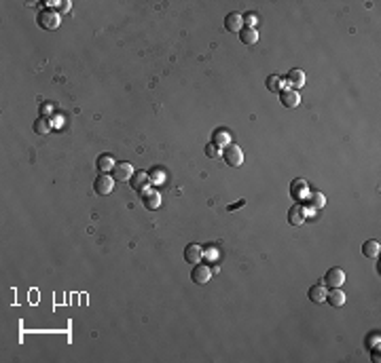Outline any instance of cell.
I'll use <instances>...</instances> for the list:
<instances>
[{
  "label": "cell",
  "instance_id": "1",
  "mask_svg": "<svg viewBox=\"0 0 381 363\" xmlns=\"http://www.w3.org/2000/svg\"><path fill=\"white\" fill-rule=\"evenodd\" d=\"M36 21H38V26L42 28V30L53 32V30H58V28H60L62 15L55 9H42V11H38Z\"/></svg>",
  "mask_w": 381,
  "mask_h": 363
},
{
  "label": "cell",
  "instance_id": "2",
  "mask_svg": "<svg viewBox=\"0 0 381 363\" xmlns=\"http://www.w3.org/2000/svg\"><path fill=\"white\" fill-rule=\"evenodd\" d=\"M222 156H224V163H227V165H231V167H242V163H244L242 148L235 146V144L224 146L222 148Z\"/></svg>",
  "mask_w": 381,
  "mask_h": 363
},
{
  "label": "cell",
  "instance_id": "3",
  "mask_svg": "<svg viewBox=\"0 0 381 363\" xmlns=\"http://www.w3.org/2000/svg\"><path fill=\"white\" fill-rule=\"evenodd\" d=\"M94 188H95V192L100 196L110 195L112 188H115V177L108 175V173H100V175L95 177V182H94Z\"/></svg>",
  "mask_w": 381,
  "mask_h": 363
},
{
  "label": "cell",
  "instance_id": "4",
  "mask_svg": "<svg viewBox=\"0 0 381 363\" xmlns=\"http://www.w3.org/2000/svg\"><path fill=\"white\" fill-rule=\"evenodd\" d=\"M190 279H193V283H197V285H206V283L212 279L210 266H206V264H195L193 270H190Z\"/></svg>",
  "mask_w": 381,
  "mask_h": 363
},
{
  "label": "cell",
  "instance_id": "5",
  "mask_svg": "<svg viewBox=\"0 0 381 363\" xmlns=\"http://www.w3.org/2000/svg\"><path fill=\"white\" fill-rule=\"evenodd\" d=\"M324 283H326V287H330V289H335V287H341L343 283H345V273L341 268H330L328 273H326V277H324Z\"/></svg>",
  "mask_w": 381,
  "mask_h": 363
},
{
  "label": "cell",
  "instance_id": "6",
  "mask_svg": "<svg viewBox=\"0 0 381 363\" xmlns=\"http://www.w3.org/2000/svg\"><path fill=\"white\" fill-rule=\"evenodd\" d=\"M129 184H131V188L136 192H144V190L151 188V177H148L146 171H133Z\"/></svg>",
  "mask_w": 381,
  "mask_h": 363
},
{
  "label": "cell",
  "instance_id": "7",
  "mask_svg": "<svg viewBox=\"0 0 381 363\" xmlns=\"http://www.w3.org/2000/svg\"><path fill=\"white\" fill-rule=\"evenodd\" d=\"M280 102L284 108H296V106L301 104V95H299V91H294V89H284V91H280Z\"/></svg>",
  "mask_w": 381,
  "mask_h": 363
},
{
  "label": "cell",
  "instance_id": "8",
  "mask_svg": "<svg viewBox=\"0 0 381 363\" xmlns=\"http://www.w3.org/2000/svg\"><path fill=\"white\" fill-rule=\"evenodd\" d=\"M133 175V167L129 163H117L115 169H112V177H115V182H129Z\"/></svg>",
  "mask_w": 381,
  "mask_h": 363
},
{
  "label": "cell",
  "instance_id": "9",
  "mask_svg": "<svg viewBox=\"0 0 381 363\" xmlns=\"http://www.w3.org/2000/svg\"><path fill=\"white\" fill-rule=\"evenodd\" d=\"M142 195V205L148 209V211H155V209H159V205H161V195L157 190H144V192H140Z\"/></svg>",
  "mask_w": 381,
  "mask_h": 363
},
{
  "label": "cell",
  "instance_id": "10",
  "mask_svg": "<svg viewBox=\"0 0 381 363\" xmlns=\"http://www.w3.org/2000/svg\"><path fill=\"white\" fill-rule=\"evenodd\" d=\"M242 28H244V17H242V13H229L227 17H224V30H229V32H242Z\"/></svg>",
  "mask_w": 381,
  "mask_h": 363
},
{
  "label": "cell",
  "instance_id": "11",
  "mask_svg": "<svg viewBox=\"0 0 381 363\" xmlns=\"http://www.w3.org/2000/svg\"><path fill=\"white\" fill-rule=\"evenodd\" d=\"M201 258H203V247L195 245V243H190V245H187V247H185V260L189 262L190 266L199 264Z\"/></svg>",
  "mask_w": 381,
  "mask_h": 363
},
{
  "label": "cell",
  "instance_id": "12",
  "mask_svg": "<svg viewBox=\"0 0 381 363\" xmlns=\"http://www.w3.org/2000/svg\"><path fill=\"white\" fill-rule=\"evenodd\" d=\"M290 195L296 198V201H303V198L309 196V186L305 180H294L290 186Z\"/></svg>",
  "mask_w": 381,
  "mask_h": 363
},
{
  "label": "cell",
  "instance_id": "13",
  "mask_svg": "<svg viewBox=\"0 0 381 363\" xmlns=\"http://www.w3.org/2000/svg\"><path fill=\"white\" fill-rule=\"evenodd\" d=\"M305 213H307V209L303 207V205H294V207L288 211V222H290L292 226H301L303 222H305Z\"/></svg>",
  "mask_w": 381,
  "mask_h": 363
},
{
  "label": "cell",
  "instance_id": "14",
  "mask_svg": "<svg viewBox=\"0 0 381 363\" xmlns=\"http://www.w3.org/2000/svg\"><path fill=\"white\" fill-rule=\"evenodd\" d=\"M286 83H288V87L290 89H301L303 84H305V74H303V70H290L286 76Z\"/></svg>",
  "mask_w": 381,
  "mask_h": 363
},
{
  "label": "cell",
  "instance_id": "15",
  "mask_svg": "<svg viewBox=\"0 0 381 363\" xmlns=\"http://www.w3.org/2000/svg\"><path fill=\"white\" fill-rule=\"evenodd\" d=\"M239 40L244 42V45H248V47H252V45H256L258 42V30H254V28H242V32H239Z\"/></svg>",
  "mask_w": 381,
  "mask_h": 363
},
{
  "label": "cell",
  "instance_id": "16",
  "mask_svg": "<svg viewBox=\"0 0 381 363\" xmlns=\"http://www.w3.org/2000/svg\"><path fill=\"white\" fill-rule=\"evenodd\" d=\"M115 159H112L110 154H100L97 156V163H95V167L100 169V173H108V171H112L115 169Z\"/></svg>",
  "mask_w": 381,
  "mask_h": 363
},
{
  "label": "cell",
  "instance_id": "17",
  "mask_svg": "<svg viewBox=\"0 0 381 363\" xmlns=\"http://www.w3.org/2000/svg\"><path fill=\"white\" fill-rule=\"evenodd\" d=\"M379 251H381V245H379L377 239H371V241H366V243L362 245V253L366 255V258H371V260L379 258Z\"/></svg>",
  "mask_w": 381,
  "mask_h": 363
},
{
  "label": "cell",
  "instance_id": "18",
  "mask_svg": "<svg viewBox=\"0 0 381 363\" xmlns=\"http://www.w3.org/2000/svg\"><path fill=\"white\" fill-rule=\"evenodd\" d=\"M309 300L316 302V304H324L326 302V287L324 285H314V287H309Z\"/></svg>",
  "mask_w": 381,
  "mask_h": 363
},
{
  "label": "cell",
  "instance_id": "19",
  "mask_svg": "<svg viewBox=\"0 0 381 363\" xmlns=\"http://www.w3.org/2000/svg\"><path fill=\"white\" fill-rule=\"evenodd\" d=\"M326 302L330 306H335V308H339V306H343L345 304V294L341 291V287H335L330 294H326Z\"/></svg>",
  "mask_w": 381,
  "mask_h": 363
},
{
  "label": "cell",
  "instance_id": "20",
  "mask_svg": "<svg viewBox=\"0 0 381 363\" xmlns=\"http://www.w3.org/2000/svg\"><path fill=\"white\" fill-rule=\"evenodd\" d=\"M229 141H231V135H229L227 129H216L214 135H212V144H216L218 148L229 146Z\"/></svg>",
  "mask_w": 381,
  "mask_h": 363
},
{
  "label": "cell",
  "instance_id": "21",
  "mask_svg": "<svg viewBox=\"0 0 381 363\" xmlns=\"http://www.w3.org/2000/svg\"><path fill=\"white\" fill-rule=\"evenodd\" d=\"M282 84H284V78H282V76H278V74L267 76V89H269L271 93H280Z\"/></svg>",
  "mask_w": 381,
  "mask_h": 363
},
{
  "label": "cell",
  "instance_id": "22",
  "mask_svg": "<svg viewBox=\"0 0 381 363\" xmlns=\"http://www.w3.org/2000/svg\"><path fill=\"white\" fill-rule=\"evenodd\" d=\"M307 198H309L307 203H309V207H312V209H320L322 205L326 203V198H324L320 192H309V196H307Z\"/></svg>",
  "mask_w": 381,
  "mask_h": 363
},
{
  "label": "cell",
  "instance_id": "23",
  "mask_svg": "<svg viewBox=\"0 0 381 363\" xmlns=\"http://www.w3.org/2000/svg\"><path fill=\"white\" fill-rule=\"evenodd\" d=\"M34 131H36L38 135H47L49 131H51V125H49L47 118H38L36 123H34Z\"/></svg>",
  "mask_w": 381,
  "mask_h": 363
},
{
  "label": "cell",
  "instance_id": "24",
  "mask_svg": "<svg viewBox=\"0 0 381 363\" xmlns=\"http://www.w3.org/2000/svg\"><path fill=\"white\" fill-rule=\"evenodd\" d=\"M206 154L210 156V159H218V156H222V150L216 144H208L206 146Z\"/></svg>",
  "mask_w": 381,
  "mask_h": 363
},
{
  "label": "cell",
  "instance_id": "25",
  "mask_svg": "<svg viewBox=\"0 0 381 363\" xmlns=\"http://www.w3.org/2000/svg\"><path fill=\"white\" fill-rule=\"evenodd\" d=\"M254 24H256V15H254V13H248V15L244 17V26L246 28H254Z\"/></svg>",
  "mask_w": 381,
  "mask_h": 363
},
{
  "label": "cell",
  "instance_id": "26",
  "mask_svg": "<svg viewBox=\"0 0 381 363\" xmlns=\"http://www.w3.org/2000/svg\"><path fill=\"white\" fill-rule=\"evenodd\" d=\"M70 6H72V4H70L68 0H62V2H58V9H55V11H58L60 15H62V13H68L70 11Z\"/></svg>",
  "mask_w": 381,
  "mask_h": 363
},
{
  "label": "cell",
  "instance_id": "27",
  "mask_svg": "<svg viewBox=\"0 0 381 363\" xmlns=\"http://www.w3.org/2000/svg\"><path fill=\"white\" fill-rule=\"evenodd\" d=\"M244 205H246V198H239V201H237V203H233V205H229V207H227V209H229V211H235L237 207H244Z\"/></svg>",
  "mask_w": 381,
  "mask_h": 363
},
{
  "label": "cell",
  "instance_id": "28",
  "mask_svg": "<svg viewBox=\"0 0 381 363\" xmlns=\"http://www.w3.org/2000/svg\"><path fill=\"white\" fill-rule=\"evenodd\" d=\"M49 110H51V106H49V104H42V118H47V116H49Z\"/></svg>",
  "mask_w": 381,
  "mask_h": 363
}]
</instances>
